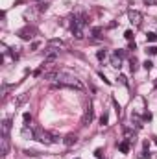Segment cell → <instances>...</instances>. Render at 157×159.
<instances>
[{
	"label": "cell",
	"mask_w": 157,
	"mask_h": 159,
	"mask_svg": "<svg viewBox=\"0 0 157 159\" xmlns=\"http://www.w3.org/2000/svg\"><path fill=\"white\" fill-rule=\"evenodd\" d=\"M54 87H70V89H83V83L79 81L76 76H70V74H65V72H57V83Z\"/></svg>",
	"instance_id": "cell-1"
},
{
	"label": "cell",
	"mask_w": 157,
	"mask_h": 159,
	"mask_svg": "<svg viewBox=\"0 0 157 159\" xmlns=\"http://www.w3.org/2000/svg\"><path fill=\"white\" fill-rule=\"evenodd\" d=\"M128 19H129V22H131L133 26H141V22H142V13L137 11V9H129V11H128Z\"/></svg>",
	"instance_id": "cell-2"
},
{
	"label": "cell",
	"mask_w": 157,
	"mask_h": 159,
	"mask_svg": "<svg viewBox=\"0 0 157 159\" xmlns=\"http://www.w3.org/2000/svg\"><path fill=\"white\" fill-rule=\"evenodd\" d=\"M9 154V135H2L0 139V156L6 157Z\"/></svg>",
	"instance_id": "cell-3"
},
{
	"label": "cell",
	"mask_w": 157,
	"mask_h": 159,
	"mask_svg": "<svg viewBox=\"0 0 157 159\" xmlns=\"http://www.w3.org/2000/svg\"><path fill=\"white\" fill-rule=\"evenodd\" d=\"M44 57H46V61H48V63H54V61L59 57V50H56V48L48 46V48L44 50Z\"/></svg>",
	"instance_id": "cell-4"
},
{
	"label": "cell",
	"mask_w": 157,
	"mask_h": 159,
	"mask_svg": "<svg viewBox=\"0 0 157 159\" xmlns=\"http://www.w3.org/2000/svg\"><path fill=\"white\" fill-rule=\"evenodd\" d=\"M34 34H35V30L34 28H22V30H19V37L24 41H30L34 37Z\"/></svg>",
	"instance_id": "cell-5"
},
{
	"label": "cell",
	"mask_w": 157,
	"mask_h": 159,
	"mask_svg": "<svg viewBox=\"0 0 157 159\" xmlns=\"http://www.w3.org/2000/svg\"><path fill=\"white\" fill-rule=\"evenodd\" d=\"M20 135H22L24 139H35V135H37V133L30 128V124H24V128L20 129Z\"/></svg>",
	"instance_id": "cell-6"
},
{
	"label": "cell",
	"mask_w": 157,
	"mask_h": 159,
	"mask_svg": "<svg viewBox=\"0 0 157 159\" xmlns=\"http://www.w3.org/2000/svg\"><path fill=\"white\" fill-rule=\"evenodd\" d=\"M0 129H2V135H9V131H11V119L2 120V124H0Z\"/></svg>",
	"instance_id": "cell-7"
},
{
	"label": "cell",
	"mask_w": 157,
	"mask_h": 159,
	"mask_svg": "<svg viewBox=\"0 0 157 159\" xmlns=\"http://www.w3.org/2000/svg\"><path fill=\"white\" fill-rule=\"evenodd\" d=\"M91 120H92V107L89 106V107L85 109V113H83V119H81V124H83V126H87V124H89Z\"/></svg>",
	"instance_id": "cell-8"
},
{
	"label": "cell",
	"mask_w": 157,
	"mask_h": 159,
	"mask_svg": "<svg viewBox=\"0 0 157 159\" xmlns=\"http://www.w3.org/2000/svg\"><path fill=\"white\" fill-rule=\"evenodd\" d=\"M76 141H78V137H76L74 133H70V135H67V137L63 139V144H65V146H72V144H76Z\"/></svg>",
	"instance_id": "cell-9"
},
{
	"label": "cell",
	"mask_w": 157,
	"mask_h": 159,
	"mask_svg": "<svg viewBox=\"0 0 157 159\" xmlns=\"http://www.w3.org/2000/svg\"><path fill=\"white\" fill-rule=\"evenodd\" d=\"M48 46H52V48H63L65 43H63L61 39H50L48 41Z\"/></svg>",
	"instance_id": "cell-10"
},
{
	"label": "cell",
	"mask_w": 157,
	"mask_h": 159,
	"mask_svg": "<svg viewBox=\"0 0 157 159\" xmlns=\"http://www.w3.org/2000/svg\"><path fill=\"white\" fill-rule=\"evenodd\" d=\"M120 63H122V57H118L117 54H113V57H111V67L120 69Z\"/></svg>",
	"instance_id": "cell-11"
},
{
	"label": "cell",
	"mask_w": 157,
	"mask_h": 159,
	"mask_svg": "<svg viewBox=\"0 0 157 159\" xmlns=\"http://www.w3.org/2000/svg\"><path fill=\"white\" fill-rule=\"evenodd\" d=\"M118 150H120L122 154H128V152H129V143H128V141H122V143L118 144Z\"/></svg>",
	"instance_id": "cell-12"
},
{
	"label": "cell",
	"mask_w": 157,
	"mask_h": 159,
	"mask_svg": "<svg viewBox=\"0 0 157 159\" xmlns=\"http://www.w3.org/2000/svg\"><path fill=\"white\" fill-rule=\"evenodd\" d=\"M124 137H126V141H128V143H135V133H133V131L126 129V131H124Z\"/></svg>",
	"instance_id": "cell-13"
},
{
	"label": "cell",
	"mask_w": 157,
	"mask_h": 159,
	"mask_svg": "<svg viewBox=\"0 0 157 159\" xmlns=\"http://www.w3.org/2000/svg\"><path fill=\"white\" fill-rule=\"evenodd\" d=\"M28 100V94H22V96H19L17 100H15V107H19V106H22L24 102Z\"/></svg>",
	"instance_id": "cell-14"
},
{
	"label": "cell",
	"mask_w": 157,
	"mask_h": 159,
	"mask_svg": "<svg viewBox=\"0 0 157 159\" xmlns=\"http://www.w3.org/2000/svg\"><path fill=\"white\" fill-rule=\"evenodd\" d=\"M96 57H98L100 61H104V59L107 57V52H105V50H98V54H96Z\"/></svg>",
	"instance_id": "cell-15"
},
{
	"label": "cell",
	"mask_w": 157,
	"mask_h": 159,
	"mask_svg": "<svg viewBox=\"0 0 157 159\" xmlns=\"http://www.w3.org/2000/svg\"><path fill=\"white\" fill-rule=\"evenodd\" d=\"M146 39L150 41V43H155V41H157V34H152V32H148V34H146Z\"/></svg>",
	"instance_id": "cell-16"
},
{
	"label": "cell",
	"mask_w": 157,
	"mask_h": 159,
	"mask_svg": "<svg viewBox=\"0 0 157 159\" xmlns=\"http://www.w3.org/2000/svg\"><path fill=\"white\" fill-rule=\"evenodd\" d=\"M50 137H52V143H59V141H63L57 133H54V131H50Z\"/></svg>",
	"instance_id": "cell-17"
},
{
	"label": "cell",
	"mask_w": 157,
	"mask_h": 159,
	"mask_svg": "<svg viewBox=\"0 0 157 159\" xmlns=\"http://www.w3.org/2000/svg\"><path fill=\"white\" fill-rule=\"evenodd\" d=\"M22 119H24V124H30V122H32V115H30V113H24Z\"/></svg>",
	"instance_id": "cell-18"
},
{
	"label": "cell",
	"mask_w": 157,
	"mask_h": 159,
	"mask_svg": "<svg viewBox=\"0 0 157 159\" xmlns=\"http://www.w3.org/2000/svg\"><path fill=\"white\" fill-rule=\"evenodd\" d=\"M146 52H148L150 56H155V54H157V46H150V48H148Z\"/></svg>",
	"instance_id": "cell-19"
},
{
	"label": "cell",
	"mask_w": 157,
	"mask_h": 159,
	"mask_svg": "<svg viewBox=\"0 0 157 159\" xmlns=\"http://www.w3.org/2000/svg\"><path fill=\"white\" fill-rule=\"evenodd\" d=\"M142 67H144L146 70H150V69L154 67V63H152V61H144V63H142Z\"/></svg>",
	"instance_id": "cell-20"
},
{
	"label": "cell",
	"mask_w": 157,
	"mask_h": 159,
	"mask_svg": "<svg viewBox=\"0 0 157 159\" xmlns=\"http://www.w3.org/2000/svg\"><path fill=\"white\" fill-rule=\"evenodd\" d=\"M124 37H126L128 41H131V39H133V32H131V30H128V32L124 34Z\"/></svg>",
	"instance_id": "cell-21"
},
{
	"label": "cell",
	"mask_w": 157,
	"mask_h": 159,
	"mask_svg": "<svg viewBox=\"0 0 157 159\" xmlns=\"http://www.w3.org/2000/svg\"><path fill=\"white\" fill-rule=\"evenodd\" d=\"M131 70H133V72L137 70V59H135V57L131 59Z\"/></svg>",
	"instance_id": "cell-22"
},
{
	"label": "cell",
	"mask_w": 157,
	"mask_h": 159,
	"mask_svg": "<svg viewBox=\"0 0 157 159\" xmlns=\"http://www.w3.org/2000/svg\"><path fill=\"white\" fill-rule=\"evenodd\" d=\"M100 122H102V126H105V124H107V115H105V113L102 115V119H100Z\"/></svg>",
	"instance_id": "cell-23"
},
{
	"label": "cell",
	"mask_w": 157,
	"mask_h": 159,
	"mask_svg": "<svg viewBox=\"0 0 157 159\" xmlns=\"http://www.w3.org/2000/svg\"><path fill=\"white\" fill-rule=\"evenodd\" d=\"M144 4H148V6H155L157 0H144Z\"/></svg>",
	"instance_id": "cell-24"
},
{
	"label": "cell",
	"mask_w": 157,
	"mask_h": 159,
	"mask_svg": "<svg viewBox=\"0 0 157 159\" xmlns=\"http://www.w3.org/2000/svg\"><path fill=\"white\" fill-rule=\"evenodd\" d=\"M118 80H120V83H124V85H128V81H126V76H118Z\"/></svg>",
	"instance_id": "cell-25"
},
{
	"label": "cell",
	"mask_w": 157,
	"mask_h": 159,
	"mask_svg": "<svg viewBox=\"0 0 157 159\" xmlns=\"http://www.w3.org/2000/svg\"><path fill=\"white\" fill-rule=\"evenodd\" d=\"M141 159H150V154H146V152H142V156H141Z\"/></svg>",
	"instance_id": "cell-26"
}]
</instances>
